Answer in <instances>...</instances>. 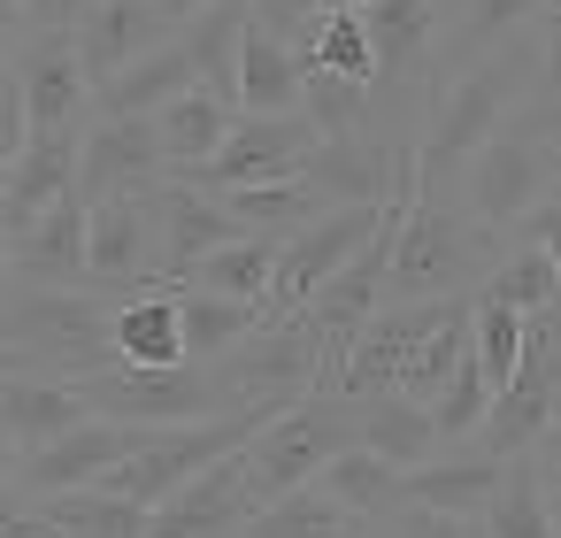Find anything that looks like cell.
<instances>
[{"mask_svg":"<svg viewBox=\"0 0 561 538\" xmlns=\"http://www.w3.org/2000/svg\"><path fill=\"white\" fill-rule=\"evenodd\" d=\"M530 85H538V39H530V32L507 39V47H492V55L469 62V70H454V78L423 101V124H415V185H423V193H446V178H461V162H469L492 131L515 124V108L530 101Z\"/></svg>","mask_w":561,"mask_h":538,"instance_id":"obj_1","label":"cell"},{"mask_svg":"<svg viewBox=\"0 0 561 538\" xmlns=\"http://www.w3.org/2000/svg\"><path fill=\"white\" fill-rule=\"evenodd\" d=\"M500 270V231H484L461 201L423 193L400 216V247H392V277L385 300H446V293H477Z\"/></svg>","mask_w":561,"mask_h":538,"instance_id":"obj_2","label":"cell"},{"mask_svg":"<svg viewBox=\"0 0 561 538\" xmlns=\"http://www.w3.org/2000/svg\"><path fill=\"white\" fill-rule=\"evenodd\" d=\"M108 293H93V285H70V293H55V285H9L0 293V339H9L32 369H47V377H93V369H108L116 354H108Z\"/></svg>","mask_w":561,"mask_h":538,"instance_id":"obj_3","label":"cell"},{"mask_svg":"<svg viewBox=\"0 0 561 538\" xmlns=\"http://www.w3.org/2000/svg\"><path fill=\"white\" fill-rule=\"evenodd\" d=\"M346 446H362V431H354V400H339V392H308V400H293L285 415H270V423L247 438V500L270 507V500L316 484Z\"/></svg>","mask_w":561,"mask_h":538,"instance_id":"obj_4","label":"cell"},{"mask_svg":"<svg viewBox=\"0 0 561 538\" xmlns=\"http://www.w3.org/2000/svg\"><path fill=\"white\" fill-rule=\"evenodd\" d=\"M216 400H224V415H285L293 400H308V392H323V362H316V339H308V323L300 316H270L247 346H231L216 369Z\"/></svg>","mask_w":561,"mask_h":538,"instance_id":"obj_5","label":"cell"},{"mask_svg":"<svg viewBox=\"0 0 561 538\" xmlns=\"http://www.w3.org/2000/svg\"><path fill=\"white\" fill-rule=\"evenodd\" d=\"M262 431V415H208V423H178V431H147V446L131 454V461H116L108 477H101V492H116V500H139V507H162L178 484H193L208 461H224V454H239L247 438Z\"/></svg>","mask_w":561,"mask_h":538,"instance_id":"obj_6","label":"cell"},{"mask_svg":"<svg viewBox=\"0 0 561 538\" xmlns=\"http://www.w3.org/2000/svg\"><path fill=\"white\" fill-rule=\"evenodd\" d=\"M408 178H415V131H377V124L339 131V139H323V147L300 162V185L316 193L323 216H331V208H377V201H392Z\"/></svg>","mask_w":561,"mask_h":538,"instance_id":"obj_7","label":"cell"},{"mask_svg":"<svg viewBox=\"0 0 561 538\" xmlns=\"http://www.w3.org/2000/svg\"><path fill=\"white\" fill-rule=\"evenodd\" d=\"M454 316H469V293H446V300H385L377 316H369V331L354 339V354H346V369H339V400H377V392H400V377H408V362L454 323Z\"/></svg>","mask_w":561,"mask_h":538,"instance_id":"obj_8","label":"cell"},{"mask_svg":"<svg viewBox=\"0 0 561 538\" xmlns=\"http://www.w3.org/2000/svg\"><path fill=\"white\" fill-rule=\"evenodd\" d=\"M78 392H85L93 415H108V423H139V431H178V423H208V415H224L216 377L193 369V362H185V369H124V362H108V369L78 377Z\"/></svg>","mask_w":561,"mask_h":538,"instance_id":"obj_9","label":"cell"},{"mask_svg":"<svg viewBox=\"0 0 561 538\" xmlns=\"http://www.w3.org/2000/svg\"><path fill=\"white\" fill-rule=\"evenodd\" d=\"M553 193V162H546V147L538 139H523V131H492L469 162H461V208L484 224V231H515L538 201Z\"/></svg>","mask_w":561,"mask_h":538,"instance_id":"obj_10","label":"cell"},{"mask_svg":"<svg viewBox=\"0 0 561 538\" xmlns=\"http://www.w3.org/2000/svg\"><path fill=\"white\" fill-rule=\"evenodd\" d=\"M162 277V231H154V193H108L93 201L85 224V285L108 300H131Z\"/></svg>","mask_w":561,"mask_h":538,"instance_id":"obj_11","label":"cell"},{"mask_svg":"<svg viewBox=\"0 0 561 538\" xmlns=\"http://www.w3.org/2000/svg\"><path fill=\"white\" fill-rule=\"evenodd\" d=\"M385 224V201L377 208H331L316 224H300L293 239H277V277H270V316H300Z\"/></svg>","mask_w":561,"mask_h":538,"instance_id":"obj_12","label":"cell"},{"mask_svg":"<svg viewBox=\"0 0 561 538\" xmlns=\"http://www.w3.org/2000/svg\"><path fill=\"white\" fill-rule=\"evenodd\" d=\"M139 446H147V431H139V423L85 415L78 431H62V438H47L39 454H24L9 492H32V500H55V492H93V484H101L116 461H131Z\"/></svg>","mask_w":561,"mask_h":538,"instance_id":"obj_13","label":"cell"},{"mask_svg":"<svg viewBox=\"0 0 561 538\" xmlns=\"http://www.w3.org/2000/svg\"><path fill=\"white\" fill-rule=\"evenodd\" d=\"M323 147V131L308 116H239L231 139L216 147V162L193 178L201 193H231V185H277V178H300V162Z\"/></svg>","mask_w":561,"mask_h":538,"instance_id":"obj_14","label":"cell"},{"mask_svg":"<svg viewBox=\"0 0 561 538\" xmlns=\"http://www.w3.org/2000/svg\"><path fill=\"white\" fill-rule=\"evenodd\" d=\"M154 185H170L154 116H93V124L78 131V193H85V201L154 193Z\"/></svg>","mask_w":561,"mask_h":538,"instance_id":"obj_15","label":"cell"},{"mask_svg":"<svg viewBox=\"0 0 561 538\" xmlns=\"http://www.w3.org/2000/svg\"><path fill=\"white\" fill-rule=\"evenodd\" d=\"M247 515H254V500H247V446H239V454L208 461L193 484H178L147 515V538H239Z\"/></svg>","mask_w":561,"mask_h":538,"instance_id":"obj_16","label":"cell"},{"mask_svg":"<svg viewBox=\"0 0 561 538\" xmlns=\"http://www.w3.org/2000/svg\"><path fill=\"white\" fill-rule=\"evenodd\" d=\"M178 24L162 16V0H93V16L78 24V70H85V85L101 93V85H116L131 62H147L162 39H170Z\"/></svg>","mask_w":561,"mask_h":538,"instance_id":"obj_17","label":"cell"},{"mask_svg":"<svg viewBox=\"0 0 561 538\" xmlns=\"http://www.w3.org/2000/svg\"><path fill=\"white\" fill-rule=\"evenodd\" d=\"M16 101H24L32 139L39 131H85L93 124V85L78 70V47L70 39H24L16 47Z\"/></svg>","mask_w":561,"mask_h":538,"instance_id":"obj_18","label":"cell"},{"mask_svg":"<svg viewBox=\"0 0 561 538\" xmlns=\"http://www.w3.org/2000/svg\"><path fill=\"white\" fill-rule=\"evenodd\" d=\"M438 16H446V0H377V9H362L369 55H377V85H400V93L423 85V101H431Z\"/></svg>","mask_w":561,"mask_h":538,"instance_id":"obj_19","label":"cell"},{"mask_svg":"<svg viewBox=\"0 0 561 538\" xmlns=\"http://www.w3.org/2000/svg\"><path fill=\"white\" fill-rule=\"evenodd\" d=\"M154 231H162V277L154 285H185L216 247H231V239H247L231 216H224V201L216 193H201V185H154Z\"/></svg>","mask_w":561,"mask_h":538,"instance_id":"obj_20","label":"cell"},{"mask_svg":"<svg viewBox=\"0 0 561 538\" xmlns=\"http://www.w3.org/2000/svg\"><path fill=\"white\" fill-rule=\"evenodd\" d=\"M85 224H93V201H85V193H70V201H55L39 224L9 231L16 285H55V293L85 285Z\"/></svg>","mask_w":561,"mask_h":538,"instance_id":"obj_21","label":"cell"},{"mask_svg":"<svg viewBox=\"0 0 561 538\" xmlns=\"http://www.w3.org/2000/svg\"><path fill=\"white\" fill-rule=\"evenodd\" d=\"M538 16H546V0H454V9H446V32H438V55H431V93H438L454 70L484 62L492 47L523 39Z\"/></svg>","mask_w":561,"mask_h":538,"instance_id":"obj_22","label":"cell"},{"mask_svg":"<svg viewBox=\"0 0 561 538\" xmlns=\"http://www.w3.org/2000/svg\"><path fill=\"white\" fill-rule=\"evenodd\" d=\"M70 193H78V131H39V139H24L16 170L0 178V224L24 231Z\"/></svg>","mask_w":561,"mask_h":538,"instance_id":"obj_23","label":"cell"},{"mask_svg":"<svg viewBox=\"0 0 561 538\" xmlns=\"http://www.w3.org/2000/svg\"><path fill=\"white\" fill-rule=\"evenodd\" d=\"M300 85H308V70H300L293 39H277V32H262V24L247 16L239 62H231V101H239V116H300Z\"/></svg>","mask_w":561,"mask_h":538,"instance_id":"obj_24","label":"cell"},{"mask_svg":"<svg viewBox=\"0 0 561 538\" xmlns=\"http://www.w3.org/2000/svg\"><path fill=\"white\" fill-rule=\"evenodd\" d=\"M231 124H239V108L224 101V93H208V85H193V93H178L170 108H154V139H162V170L178 178V185H193L208 162H216V147L231 139Z\"/></svg>","mask_w":561,"mask_h":538,"instance_id":"obj_25","label":"cell"},{"mask_svg":"<svg viewBox=\"0 0 561 538\" xmlns=\"http://www.w3.org/2000/svg\"><path fill=\"white\" fill-rule=\"evenodd\" d=\"M108 354L124 369H185V323H178V293L147 285L131 300L108 308Z\"/></svg>","mask_w":561,"mask_h":538,"instance_id":"obj_26","label":"cell"},{"mask_svg":"<svg viewBox=\"0 0 561 538\" xmlns=\"http://www.w3.org/2000/svg\"><path fill=\"white\" fill-rule=\"evenodd\" d=\"M93 408L70 377H47V369H24V377H0V431H9L24 454H39L47 438L78 431Z\"/></svg>","mask_w":561,"mask_h":538,"instance_id":"obj_27","label":"cell"},{"mask_svg":"<svg viewBox=\"0 0 561 538\" xmlns=\"http://www.w3.org/2000/svg\"><path fill=\"white\" fill-rule=\"evenodd\" d=\"M507 461L461 446V454H431L423 469L400 477V507H431V515H484V500L500 492Z\"/></svg>","mask_w":561,"mask_h":538,"instance_id":"obj_28","label":"cell"},{"mask_svg":"<svg viewBox=\"0 0 561 538\" xmlns=\"http://www.w3.org/2000/svg\"><path fill=\"white\" fill-rule=\"evenodd\" d=\"M170 293H178V323H185V362L193 369H216L231 346H247L270 323V308H254V300H224V293H201V285H170Z\"/></svg>","mask_w":561,"mask_h":538,"instance_id":"obj_29","label":"cell"},{"mask_svg":"<svg viewBox=\"0 0 561 538\" xmlns=\"http://www.w3.org/2000/svg\"><path fill=\"white\" fill-rule=\"evenodd\" d=\"M354 431H362V446H369L377 461H392L400 477L423 469V461L438 454V423H431V408H415V400H400V392L362 400V408H354Z\"/></svg>","mask_w":561,"mask_h":538,"instance_id":"obj_30","label":"cell"},{"mask_svg":"<svg viewBox=\"0 0 561 538\" xmlns=\"http://www.w3.org/2000/svg\"><path fill=\"white\" fill-rule=\"evenodd\" d=\"M316 492H323V500H339L354 523H392V515H400V469H392V461H377L369 446H346V454L316 477Z\"/></svg>","mask_w":561,"mask_h":538,"instance_id":"obj_31","label":"cell"},{"mask_svg":"<svg viewBox=\"0 0 561 538\" xmlns=\"http://www.w3.org/2000/svg\"><path fill=\"white\" fill-rule=\"evenodd\" d=\"M32 500V492H24ZM39 507V523L55 530V538H147V515L154 507H139V500H116V492H55V500H32Z\"/></svg>","mask_w":561,"mask_h":538,"instance_id":"obj_32","label":"cell"},{"mask_svg":"<svg viewBox=\"0 0 561 538\" xmlns=\"http://www.w3.org/2000/svg\"><path fill=\"white\" fill-rule=\"evenodd\" d=\"M216 201H224V216H231L247 239H293L300 224L323 216L316 193H308L300 178H277V185H231V193H216Z\"/></svg>","mask_w":561,"mask_h":538,"instance_id":"obj_33","label":"cell"},{"mask_svg":"<svg viewBox=\"0 0 561 538\" xmlns=\"http://www.w3.org/2000/svg\"><path fill=\"white\" fill-rule=\"evenodd\" d=\"M270 277H277V239H231V247H216L185 285H201V293H224V300H254V308H270Z\"/></svg>","mask_w":561,"mask_h":538,"instance_id":"obj_34","label":"cell"},{"mask_svg":"<svg viewBox=\"0 0 561 538\" xmlns=\"http://www.w3.org/2000/svg\"><path fill=\"white\" fill-rule=\"evenodd\" d=\"M469 300H484V308H507V316H538V308H553L561 300V270H553V254H538V247H515Z\"/></svg>","mask_w":561,"mask_h":538,"instance_id":"obj_35","label":"cell"},{"mask_svg":"<svg viewBox=\"0 0 561 538\" xmlns=\"http://www.w3.org/2000/svg\"><path fill=\"white\" fill-rule=\"evenodd\" d=\"M484 538H553V515H546V477L530 469V454L507 461L500 492L484 500Z\"/></svg>","mask_w":561,"mask_h":538,"instance_id":"obj_36","label":"cell"},{"mask_svg":"<svg viewBox=\"0 0 561 538\" xmlns=\"http://www.w3.org/2000/svg\"><path fill=\"white\" fill-rule=\"evenodd\" d=\"M346 523H354V515H346L339 500H323L316 484H300V492H285V500H270V507H254L239 538H339Z\"/></svg>","mask_w":561,"mask_h":538,"instance_id":"obj_37","label":"cell"},{"mask_svg":"<svg viewBox=\"0 0 561 538\" xmlns=\"http://www.w3.org/2000/svg\"><path fill=\"white\" fill-rule=\"evenodd\" d=\"M369 108H377V93H369V85H354V78L308 70V85H300V116H308L323 139H339V131H362V124H369Z\"/></svg>","mask_w":561,"mask_h":538,"instance_id":"obj_38","label":"cell"},{"mask_svg":"<svg viewBox=\"0 0 561 538\" xmlns=\"http://www.w3.org/2000/svg\"><path fill=\"white\" fill-rule=\"evenodd\" d=\"M469 354H477V369H484V385H492V400H500L507 377H515V362H523V316L469 300Z\"/></svg>","mask_w":561,"mask_h":538,"instance_id":"obj_39","label":"cell"},{"mask_svg":"<svg viewBox=\"0 0 561 538\" xmlns=\"http://www.w3.org/2000/svg\"><path fill=\"white\" fill-rule=\"evenodd\" d=\"M484 415H492V385H484L477 354H461V369H454V377H446V392L431 400L438 446H446V438H477V431H484Z\"/></svg>","mask_w":561,"mask_h":538,"instance_id":"obj_40","label":"cell"},{"mask_svg":"<svg viewBox=\"0 0 561 538\" xmlns=\"http://www.w3.org/2000/svg\"><path fill=\"white\" fill-rule=\"evenodd\" d=\"M16 9H24V39H78L93 0H16Z\"/></svg>","mask_w":561,"mask_h":538,"instance_id":"obj_41","label":"cell"},{"mask_svg":"<svg viewBox=\"0 0 561 538\" xmlns=\"http://www.w3.org/2000/svg\"><path fill=\"white\" fill-rule=\"evenodd\" d=\"M392 538H484V515H431V507H400Z\"/></svg>","mask_w":561,"mask_h":538,"instance_id":"obj_42","label":"cell"},{"mask_svg":"<svg viewBox=\"0 0 561 538\" xmlns=\"http://www.w3.org/2000/svg\"><path fill=\"white\" fill-rule=\"evenodd\" d=\"M515 239H523V247H538V254H553V270H561V178H553V193L515 224Z\"/></svg>","mask_w":561,"mask_h":538,"instance_id":"obj_43","label":"cell"},{"mask_svg":"<svg viewBox=\"0 0 561 538\" xmlns=\"http://www.w3.org/2000/svg\"><path fill=\"white\" fill-rule=\"evenodd\" d=\"M24 139H32V124H24V101H16V85H0V178L16 170Z\"/></svg>","mask_w":561,"mask_h":538,"instance_id":"obj_44","label":"cell"},{"mask_svg":"<svg viewBox=\"0 0 561 538\" xmlns=\"http://www.w3.org/2000/svg\"><path fill=\"white\" fill-rule=\"evenodd\" d=\"M530 469H538L546 484H561V415H553V423H546V438L530 446Z\"/></svg>","mask_w":561,"mask_h":538,"instance_id":"obj_45","label":"cell"},{"mask_svg":"<svg viewBox=\"0 0 561 538\" xmlns=\"http://www.w3.org/2000/svg\"><path fill=\"white\" fill-rule=\"evenodd\" d=\"M24 47V9H16V0H0V62H9Z\"/></svg>","mask_w":561,"mask_h":538,"instance_id":"obj_46","label":"cell"},{"mask_svg":"<svg viewBox=\"0 0 561 538\" xmlns=\"http://www.w3.org/2000/svg\"><path fill=\"white\" fill-rule=\"evenodd\" d=\"M16 461H24V446H16L9 431H0V492H9V484H16Z\"/></svg>","mask_w":561,"mask_h":538,"instance_id":"obj_47","label":"cell"},{"mask_svg":"<svg viewBox=\"0 0 561 538\" xmlns=\"http://www.w3.org/2000/svg\"><path fill=\"white\" fill-rule=\"evenodd\" d=\"M362 9H377V0H316V16H362Z\"/></svg>","mask_w":561,"mask_h":538,"instance_id":"obj_48","label":"cell"},{"mask_svg":"<svg viewBox=\"0 0 561 538\" xmlns=\"http://www.w3.org/2000/svg\"><path fill=\"white\" fill-rule=\"evenodd\" d=\"M9 277H16V262H9V224H0V293H9Z\"/></svg>","mask_w":561,"mask_h":538,"instance_id":"obj_49","label":"cell"},{"mask_svg":"<svg viewBox=\"0 0 561 538\" xmlns=\"http://www.w3.org/2000/svg\"><path fill=\"white\" fill-rule=\"evenodd\" d=\"M339 538H392V530H385V523H346Z\"/></svg>","mask_w":561,"mask_h":538,"instance_id":"obj_50","label":"cell"},{"mask_svg":"<svg viewBox=\"0 0 561 538\" xmlns=\"http://www.w3.org/2000/svg\"><path fill=\"white\" fill-rule=\"evenodd\" d=\"M546 515H553V538H561V484H546Z\"/></svg>","mask_w":561,"mask_h":538,"instance_id":"obj_51","label":"cell"},{"mask_svg":"<svg viewBox=\"0 0 561 538\" xmlns=\"http://www.w3.org/2000/svg\"><path fill=\"white\" fill-rule=\"evenodd\" d=\"M546 162H553V178H561V139H553V147H546Z\"/></svg>","mask_w":561,"mask_h":538,"instance_id":"obj_52","label":"cell"},{"mask_svg":"<svg viewBox=\"0 0 561 538\" xmlns=\"http://www.w3.org/2000/svg\"><path fill=\"white\" fill-rule=\"evenodd\" d=\"M247 9H254V0H247Z\"/></svg>","mask_w":561,"mask_h":538,"instance_id":"obj_53","label":"cell"}]
</instances>
